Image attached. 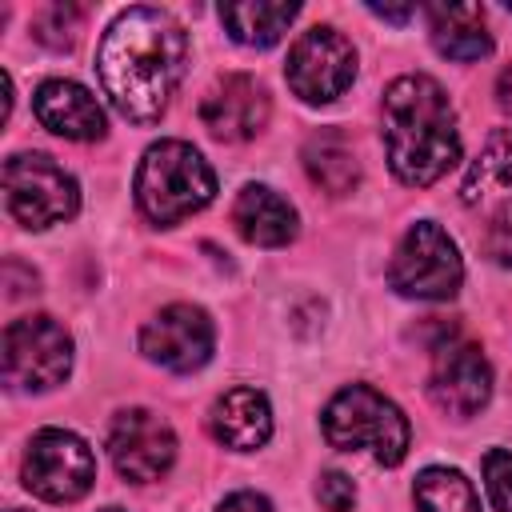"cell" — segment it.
Returning a JSON list of instances; mask_svg holds the SVG:
<instances>
[{"instance_id": "6da1fadb", "label": "cell", "mask_w": 512, "mask_h": 512, "mask_svg": "<svg viewBox=\"0 0 512 512\" xmlns=\"http://www.w3.org/2000/svg\"><path fill=\"white\" fill-rule=\"evenodd\" d=\"M188 36L176 16L160 8L120 12L96 52V72L112 108L132 124H152L164 116L176 84L184 80Z\"/></svg>"}, {"instance_id": "7a4b0ae2", "label": "cell", "mask_w": 512, "mask_h": 512, "mask_svg": "<svg viewBox=\"0 0 512 512\" xmlns=\"http://www.w3.org/2000/svg\"><path fill=\"white\" fill-rule=\"evenodd\" d=\"M384 152L408 188L436 184L460 160L456 112L432 76H396L384 88Z\"/></svg>"}, {"instance_id": "3957f363", "label": "cell", "mask_w": 512, "mask_h": 512, "mask_svg": "<svg viewBox=\"0 0 512 512\" xmlns=\"http://www.w3.org/2000/svg\"><path fill=\"white\" fill-rule=\"evenodd\" d=\"M216 192L208 160L184 140H160L140 156L136 204L152 224H176L200 212Z\"/></svg>"}, {"instance_id": "277c9868", "label": "cell", "mask_w": 512, "mask_h": 512, "mask_svg": "<svg viewBox=\"0 0 512 512\" xmlns=\"http://www.w3.org/2000/svg\"><path fill=\"white\" fill-rule=\"evenodd\" d=\"M320 424H324V440L340 452H372L388 468L408 456L412 428H408L404 412L384 392H376L368 384L340 388L328 400Z\"/></svg>"}, {"instance_id": "5b68a950", "label": "cell", "mask_w": 512, "mask_h": 512, "mask_svg": "<svg viewBox=\"0 0 512 512\" xmlns=\"http://www.w3.org/2000/svg\"><path fill=\"white\" fill-rule=\"evenodd\" d=\"M4 200L24 228H52L76 216L80 188L76 180L44 152H16L4 160Z\"/></svg>"}, {"instance_id": "8992f818", "label": "cell", "mask_w": 512, "mask_h": 512, "mask_svg": "<svg viewBox=\"0 0 512 512\" xmlns=\"http://www.w3.org/2000/svg\"><path fill=\"white\" fill-rule=\"evenodd\" d=\"M460 280H464V260L452 236L432 220L412 224L392 252L388 284L412 300H448L456 296Z\"/></svg>"}, {"instance_id": "52a82bcc", "label": "cell", "mask_w": 512, "mask_h": 512, "mask_svg": "<svg viewBox=\"0 0 512 512\" xmlns=\"http://www.w3.org/2000/svg\"><path fill=\"white\" fill-rule=\"evenodd\" d=\"M4 380L20 392L56 388L72 368V336L52 316H24L4 328Z\"/></svg>"}, {"instance_id": "ba28073f", "label": "cell", "mask_w": 512, "mask_h": 512, "mask_svg": "<svg viewBox=\"0 0 512 512\" xmlns=\"http://www.w3.org/2000/svg\"><path fill=\"white\" fill-rule=\"evenodd\" d=\"M24 488L48 504H72L80 500L96 480V456L92 448L64 428H44L28 440L24 452Z\"/></svg>"}, {"instance_id": "9c48e42d", "label": "cell", "mask_w": 512, "mask_h": 512, "mask_svg": "<svg viewBox=\"0 0 512 512\" xmlns=\"http://www.w3.org/2000/svg\"><path fill=\"white\" fill-rule=\"evenodd\" d=\"M284 76H288V88L304 104H328L352 84L356 48H352V40L344 32H336L328 24H316L292 44Z\"/></svg>"}, {"instance_id": "30bf717a", "label": "cell", "mask_w": 512, "mask_h": 512, "mask_svg": "<svg viewBox=\"0 0 512 512\" xmlns=\"http://www.w3.org/2000/svg\"><path fill=\"white\" fill-rule=\"evenodd\" d=\"M212 344H216V328L208 312L196 304H168L140 332V352L168 372L204 368L212 356Z\"/></svg>"}, {"instance_id": "8fae6325", "label": "cell", "mask_w": 512, "mask_h": 512, "mask_svg": "<svg viewBox=\"0 0 512 512\" xmlns=\"http://www.w3.org/2000/svg\"><path fill=\"white\" fill-rule=\"evenodd\" d=\"M108 456L116 472L132 484L160 480L176 460V436L168 420H160L148 408H128L108 428Z\"/></svg>"}, {"instance_id": "7c38bea8", "label": "cell", "mask_w": 512, "mask_h": 512, "mask_svg": "<svg viewBox=\"0 0 512 512\" xmlns=\"http://www.w3.org/2000/svg\"><path fill=\"white\" fill-rule=\"evenodd\" d=\"M428 396L448 416H476L492 396V368L484 352L468 340H444L432 356L428 372Z\"/></svg>"}, {"instance_id": "4fadbf2b", "label": "cell", "mask_w": 512, "mask_h": 512, "mask_svg": "<svg viewBox=\"0 0 512 512\" xmlns=\"http://www.w3.org/2000/svg\"><path fill=\"white\" fill-rule=\"evenodd\" d=\"M268 88L256 76L232 72L224 80H216L208 88V96L200 100V124L216 136V140H252L264 124H268Z\"/></svg>"}, {"instance_id": "5bb4252c", "label": "cell", "mask_w": 512, "mask_h": 512, "mask_svg": "<svg viewBox=\"0 0 512 512\" xmlns=\"http://www.w3.org/2000/svg\"><path fill=\"white\" fill-rule=\"evenodd\" d=\"M464 208L480 212L492 228L512 232V128L496 132L472 160L460 184Z\"/></svg>"}, {"instance_id": "9a60e30c", "label": "cell", "mask_w": 512, "mask_h": 512, "mask_svg": "<svg viewBox=\"0 0 512 512\" xmlns=\"http://www.w3.org/2000/svg\"><path fill=\"white\" fill-rule=\"evenodd\" d=\"M32 108H36V120L64 140H100L104 136V108L76 80H44L32 96Z\"/></svg>"}, {"instance_id": "2e32d148", "label": "cell", "mask_w": 512, "mask_h": 512, "mask_svg": "<svg viewBox=\"0 0 512 512\" xmlns=\"http://www.w3.org/2000/svg\"><path fill=\"white\" fill-rule=\"evenodd\" d=\"M208 424H212V436L224 448H236V452L264 448L268 436H272L268 396L256 392V388H228L224 396H216V404L208 412Z\"/></svg>"}, {"instance_id": "e0dca14e", "label": "cell", "mask_w": 512, "mask_h": 512, "mask_svg": "<svg viewBox=\"0 0 512 512\" xmlns=\"http://www.w3.org/2000/svg\"><path fill=\"white\" fill-rule=\"evenodd\" d=\"M232 224L248 244L284 248L296 236V208L268 184H244L232 204Z\"/></svg>"}, {"instance_id": "ac0fdd59", "label": "cell", "mask_w": 512, "mask_h": 512, "mask_svg": "<svg viewBox=\"0 0 512 512\" xmlns=\"http://www.w3.org/2000/svg\"><path fill=\"white\" fill-rule=\"evenodd\" d=\"M428 32L440 56L448 60H480L492 52V36L484 28V8L480 4H432L428 8Z\"/></svg>"}, {"instance_id": "d6986e66", "label": "cell", "mask_w": 512, "mask_h": 512, "mask_svg": "<svg viewBox=\"0 0 512 512\" xmlns=\"http://www.w3.org/2000/svg\"><path fill=\"white\" fill-rule=\"evenodd\" d=\"M304 168H308L312 184H320L328 196H344L360 180V160H356L352 144L344 140V132H336V128H320L304 140Z\"/></svg>"}, {"instance_id": "ffe728a7", "label": "cell", "mask_w": 512, "mask_h": 512, "mask_svg": "<svg viewBox=\"0 0 512 512\" xmlns=\"http://www.w3.org/2000/svg\"><path fill=\"white\" fill-rule=\"evenodd\" d=\"M296 4H284V0H240V4H224L220 8V20L228 28V36L236 44H248V48H268L276 44L288 24L296 20Z\"/></svg>"}, {"instance_id": "44dd1931", "label": "cell", "mask_w": 512, "mask_h": 512, "mask_svg": "<svg viewBox=\"0 0 512 512\" xmlns=\"http://www.w3.org/2000/svg\"><path fill=\"white\" fill-rule=\"evenodd\" d=\"M416 512H480V496L472 480L456 468H424L416 476Z\"/></svg>"}, {"instance_id": "7402d4cb", "label": "cell", "mask_w": 512, "mask_h": 512, "mask_svg": "<svg viewBox=\"0 0 512 512\" xmlns=\"http://www.w3.org/2000/svg\"><path fill=\"white\" fill-rule=\"evenodd\" d=\"M80 32V8L72 4H48L40 16H36V40L52 44V48H68Z\"/></svg>"}, {"instance_id": "603a6c76", "label": "cell", "mask_w": 512, "mask_h": 512, "mask_svg": "<svg viewBox=\"0 0 512 512\" xmlns=\"http://www.w3.org/2000/svg\"><path fill=\"white\" fill-rule=\"evenodd\" d=\"M484 488L496 512H512V452L508 448H492L484 456Z\"/></svg>"}, {"instance_id": "cb8c5ba5", "label": "cell", "mask_w": 512, "mask_h": 512, "mask_svg": "<svg viewBox=\"0 0 512 512\" xmlns=\"http://www.w3.org/2000/svg\"><path fill=\"white\" fill-rule=\"evenodd\" d=\"M316 500L328 508V512H348L356 504V488L344 472H324L320 484H316Z\"/></svg>"}, {"instance_id": "d4e9b609", "label": "cell", "mask_w": 512, "mask_h": 512, "mask_svg": "<svg viewBox=\"0 0 512 512\" xmlns=\"http://www.w3.org/2000/svg\"><path fill=\"white\" fill-rule=\"evenodd\" d=\"M216 512H272V504L260 492H232L216 504Z\"/></svg>"}, {"instance_id": "484cf974", "label": "cell", "mask_w": 512, "mask_h": 512, "mask_svg": "<svg viewBox=\"0 0 512 512\" xmlns=\"http://www.w3.org/2000/svg\"><path fill=\"white\" fill-rule=\"evenodd\" d=\"M496 104H500V108L512 116V64H508V68L496 76Z\"/></svg>"}, {"instance_id": "4316f807", "label": "cell", "mask_w": 512, "mask_h": 512, "mask_svg": "<svg viewBox=\"0 0 512 512\" xmlns=\"http://www.w3.org/2000/svg\"><path fill=\"white\" fill-rule=\"evenodd\" d=\"M376 16H384V20H396V24H404L408 16H412V4H404V8H384V4H368Z\"/></svg>"}, {"instance_id": "83f0119b", "label": "cell", "mask_w": 512, "mask_h": 512, "mask_svg": "<svg viewBox=\"0 0 512 512\" xmlns=\"http://www.w3.org/2000/svg\"><path fill=\"white\" fill-rule=\"evenodd\" d=\"M104 512H120V508H104Z\"/></svg>"}, {"instance_id": "f1b7e54d", "label": "cell", "mask_w": 512, "mask_h": 512, "mask_svg": "<svg viewBox=\"0 0 512 512\" xmlns=\"http://www.w3.org/2000/svg\"><path fill=\"white\" fill-rule=\"evenodd\" d=\"M12 512H20V508H12Z\"/></svg>"}]
</instances>
